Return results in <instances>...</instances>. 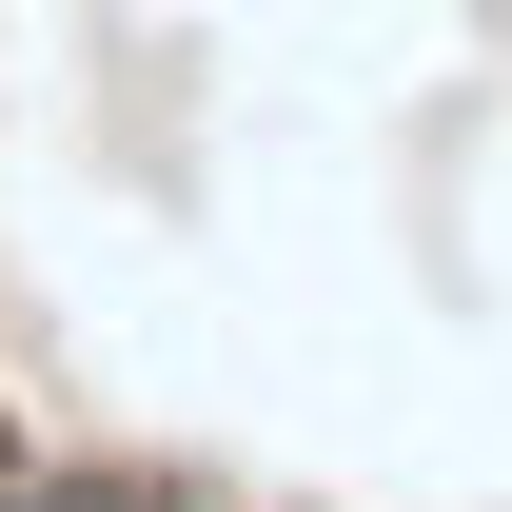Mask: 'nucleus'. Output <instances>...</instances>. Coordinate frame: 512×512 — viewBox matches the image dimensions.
<instances>
[{
    "instance_id": "nucleus-1",
    "label": "nucleus",
    "mask_w": 512,
    "mask_h": 512,
    "mask_svg": "<svg viewBox=\"0 0 512 512\" xmlns=\"http://www.w3.org/2000/svg\"><path fill=\"white\" fill-rule=\"evenodd\" d=\"M0 434H20V394H0Z\"/></svg>"
}]
</instances>
